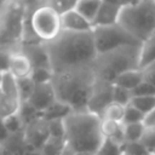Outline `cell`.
I'll list each match as a JSON object with an SVG mask.
<instances>
[{
	"label": "cell",
	"mask_w": 155,
	"mask_h": 155,
	"mask_svg": "<svg viewBox=\"0 0 155 155\" xmlns=\"http://www.w3.org/2000/svg\"><path fill=\"white\" fill-rule=\"evenodd\" d=\"M53 74L91 67L97 57L92 31L71 33L62 30L52 41L44 44Z\"/></svg>",
	"instance_id": "obj_1"
},
{
	"label": "cell",
	"mask_w": 155,
	"mask_h": 155,
	"mask_svg": "<svg viewBox=\"0 0 155 155\" xmlns=\"http://www.w3.org/2000/svg\"><path fill=\"white\" fill-rule=\"evenodd\" d=\"M94 82L96 74L92 65L53 74L52 79L57 101L68 105L73 111H84L87 109Z\"/></svg>",
	"instance_id": "obj_2"
},
{
	"label": "cell",
	"mask_w": 155,
	"mask_h": 155,
	"mask_svg": "<svg viewBox=\"0 0 155 155\" xmlns=\"http://www.w3.org/2000/svg\"><path fill=\"white\" fill-rule=\"evenodd\" d=\"M101 121L99 116L87 110L70 113L64 119L68 148L75 154L96 155L104 140Z\"/></svg>",
	"instance_id": "obj_3"
},
{
	"label": "cell",
	"mask_w": 155,
	"mask_h": 155,
	"mask_svg": "<svg viewBox=\"0 0 155 155\" xmlns=\"http://www.w3.org/2000/svg\"><path fill=\"white\" fill-rule=\"evenodd\" d=\"M117 24L142 44L155 34V1L124 2Z\"/></svg>",
	"instance_id": "obj_4"
},
{
	"label": "cell",
	"mask_w": 155,
	"mask_h": 155,
	"mask_svg": "<svg viewBox=\"0 0 155 155\" xmlns=\"http://www.w3.org/2000/svg\"><path fill=\"white\" fill-rule=\"evenodd\" d=\"M139 48L140 45H131L97 54L92 64L96 78L113 84L121 74L130 70H137Z\"/></svg>",
	"instance_id": "obj_5"
},
{
	"label": "cell",
	"mask_w": 155,
	"mask_h": 155,
	"mask_svg": "<svg viewBox=\"0 0 155 155\" xmlns=\"http://www.w3.org/2000/svg\"><path fill=\"white\" fill-rule=\"evenodd\" d=\"M24 21L42 44L54 40L61 34V15L48 4V1L24 2Z\"/></svg>",
	"instance_id": "obj_6"
},
{
	"label": "cell",
	"mask_w": 155,
	"mask_h": 155,
	"mask_svg": "<svg viewBox=\"0 0 155 155\" xmlns=\"http://www.w3.org/2000/svg\"><path fill=\"white\" fill-rule=\"evenodd\" d=\"M92 39L97 54H102L120 47L140 45L119 24L110 27H96L92 29Z\"/></svg>",
	"instance_id": "obj_7"
},
{
	"label": "cell",
	"mask_w": 155,
	"mask_h": 155,
	"mask_svg": "<svg viewBox=\"0 0 155 155\" xmlns=\"http://www.w3.org/2000/svg\"><path fill=\"white\" fill-rule=\"evenodd\" d=\"M111 102H113V84L96 78V82L93 85L86 110L102 119L104 110Z\"/></svg>",
	"instance_id": "obj_8"
},
{
	"label": "cell",
	"mask_w": 155,
	"mask_h": 155,
	"mask_svg": "<svg viewBox=\"0 0 155 155\" xmlns=\"http://www.w3.org/2000/svg\"><path fill=\"white\" fill-rule=\"evenodd\" d=\"M23 136L29 150H41L44 144L50 138L47 121H45L42 117L33 121L25 126Z\"/></svg>",
	"instance_id": "obj_9"
},
{
	"label": "cell",
	"mask_w": 155,
	"mask_h": 155,
	"mask_svg": "<svg viewBox=\"0 0 155 155\" xmlns=\"http://www.w3.org/2000/svg\"><path fill=\"white\" fill-rule=\"evenodd\" d=\"M57 101L54 88L52 86V82L48 84H41V85H35L34 91L27 103L31 105L35 110L39 113H45L54 102Z\"/></svg>",
	"instance_id": "obj_10"
},
{
	"label": "cell",
	"mask_w": 155,
	"mask_h": 155,
	"mask_svg": "<svg viewBox=\"0 0 155 155\" xmlns=\"http://www.w3.org/2000/svg\"><path fill=\"white\" fill-rule=\"evenodd\" d=\"M7 71H10L16 79H24L30 76L33 71V67L28 57L21 51V47L10 51Z\"/></svg>",
	"instance_id": "obj_11"
},
{
	"label": "cell",
	"mask_w": 155,
	"mask_h": 155,
	"mask_svg": "<svg viewBox=\"0 0 155 155\" xmlns=\"http://www.w3.org/2000/svg\"><path fill=\"white\" fill-rule=\"evenodd\" d=\"M121 2H111V1H102L99 11L93 21L92 27H110L115 25L119 22L120 12L122 8Z\"/></svg>",
	"instance_id": "obj_12"
},
{
	"label": "cell",
	"mask_w": 155,
	"mask_h": 155,
	"mask_svg": "<svg viewBox=\"0 0 155 155\" xmlns=\"http://www.w3.org/2000/svg\"><path fill=\"white\" fill-rule=\"evenodd\" d=\"M19 47H21V51L30 61L33 69H36V68H48V69H51L50 58H48V54L46 52V48H45L44 44H41V42L23 44Z\"/></svg>",
	"instance_id": "obj_13"
},
{
	"label": "cell",
	"mask_w": 155,
	"mask_h": 155,
	"mask_svg": "<svg viewBox=\"0 0 155 155\" xmlns=\"http://www.w3.org/2000/svg\"><path fill=\"white\" fill-rule=\"evenodd\" d=\"M62 30L71 31V33H91L93 27L90 22H87L79 12L74 10L61 16Z\"/></svg>",
	"instance_id": "obj_14"
},
{
	"label": "cell",
	"mask_w": 155,
	"mask_h": 155,
	"mask_svg": "<svg viewBox=\"0 0 155 155\" xmlns=\"http://www.w3.org/2000/svg\"><path fill=\"white\" fill-rule=\"evenodd\" d=\"M101 131H102L104 139H110V140L124 147L125 138H124V125L122 124H119V122H115L111 120L102 119Z\"/></svg>",
	"instance_id": "obj_15"
},
{
	"label": "cell",
	"mask_w": 155,
	"mask_h": 155,
	"mask_svg": "<svg viewBox=\"0 0 155 155\" xmlns=\"http://www.w3.org/2000/svg\"><path fill=\"white\" fill-rule=\"evenodd\" d=\"M28 150L29 149L25 143L23 133L10 136L8 139L1 145L2 155H27Z\"/></svg>",
	"instance_id": "obj_16"
},
{
	"label": "cell",
	"mask_w": 155,
	"mask_h": 155,
	"mask_svg": "<svg viewBox=\"0 0 155 155\" xmlns=\"http://www.w3.org/2000/svg\"><path fill=\"white\" fill-rule=\"evenodd\" d=\"M154 63H155V34L140 44L138 69L143 70L144 68Z\"/></svg>",
	"instance_id": "obj_17"
},
{
	"label": "cell",
	"mask_w": 155,
	"mask_h": 155,
	"mask_svg": "<svg viewBox=\"0 0 155 155\" xmlns=\"http://www.w3.org/2000/svg\"><path fill=\"white\" fill-rule=\"evenodd\" d=\"M0 96L21 101L18 87H17V79L7 70L2 71L0 78Z\"/></svg>",
	"instance_id": "obj_18"
},
{
	"label": "cell",
	"mask_w": 155,
	"mask_h": 155,
	"mask_svg": "<svg viewBox=\"0 0 155 155\" xmlns=\"http://www.w3.org/2000/svg\"><path fill=\"white\" fill-rule=\"evenodd\" d=\"M143 82V75H142V71L140 70H130V71H126L124 74H121L114 82L113 85H116L119 87H122L125 90H128V91H133L134 88H137L140 84Z\"/></svg>",
	"instance_id": "obj_19"
},
{
	"label": "cell",
	"mask_w": 155,
	"mask_h": 155,
	"mask_svg": "<svg viewBox=\"0 0 155 155\" xmlns=\"http://www.w3.org/2000/svg\"><path fill=\"white\" fill-rule=\"evenodd\" d=\"M102 1L97 0H80L76 1L75 5V11L79 12L87 22L93 24V21L96 19V16L99 11Z\"/></svg>",
	"instance_id": "obj_20"
},
{
	"label": "cell",
	"mask_w": 155,
	"mask_h": 155,
	"mask_svg": "<svg viewBox=\"0 0 155 155\" xmlns=\"http://www.w3.org/2000/svg\"><path fill=\"white\" fill-rule=\"evenodd\" d=\"M70 113H73V110L61 103L59 101H56L45 113H42V119L45 121H52V120H64Z\"/></svg>",
	"instance_id": "obj_21"
},
{
	"label": "cell",
	"mask_w": 155,
	"mask_h": 155,
	"mask_svg": "<svg viewBox=\"0 0 155 155\" xmlns=\"http://www.w3.org/2000/svg\"><path fill=\"white\" fill-rule=\"evenodd\" d=\"M67 148H68V144L65 139H58V138L50 137L40 151L42 155H63Z\"/></svg>",
	"instance_id": "obj_22"
},
{
	"label": "cell",
	"mask_w": 155,
	"mask_h": 155,
	"mask_svg": "<svg viewBox=\"0 0 155 155\" xmlns=\"http://www.w3.org/2000/svg\"><path fill=\"white\" fill-rule=\"evenodd\" d=\"M144 132H145L144 122L124 125V138H125V143L140 142Z\"/></svg>",
	"instance_id": "obj_23"
},
{
	"label": "cell",
	"mask_w": 155,
	"mask_h": 155,
	"mask_svg": "<svg viewBox=\"0 0 155 155\" xmlns=\"http://www.w3.org/2000/svg\"><path fill=\"white\" fill-rule=\"evenodd\" d=\"M125 109H126V107L111 102V103L107 107V109L104 110L102 119L111 120V121L122 124V121H124V116H125Z\"/></svg>",
	"instance_id": "obj_24"
},
{
	"label": "cell",
	"mask_w": 155,
	"mask_h": 155,
	"mask_svg": "<svg viewBox=\"0 0 155 155\" xmlns=\"http://www.w3.org/2000/svg\"><path fill=\"white\" fill-rule=\"evenodd\" d=\"M4 120V125L8 132L10 136H15V134H22L24 132V122L23 120L21 119L19 114H15V115H11L6 119H2Z\"/></svg>",
	"instance_id": "obj_25"
},
{
	"label": "cell",
	"mask_w": 155,
	"mask_h": 155,
	"mask_svg": "<svg viewBox=\"0 0 155 155\" xmlns=\"http://www.w3.org/2000/svg\"><path fill=\"white\" fill-rule=\"evenodd\" d=\"M130 104L147 116L155 109V97H133Z\"/></svg>",
	"instance_id": "obj_26"
},
{
	"label": "cell",
	"mask_w": 155,
	"mask_h": 155,
	"mask_svg": "<svg viewBox=\"0 0 155 155\" xmlns=\"http://www.w3.org/2000/svg\"><path fill=\"white\" fill-rule=\"evenodd\" d=\"M29 78L35 85L48 84V82H52L53 71L52 69H48V68H36V69H33Z\"/></svg>",
	"instance_id": "obj_27"
},
{
	"label": "cell",
	"mask_w": 155,
	"mask_h": 155,
	"mask_svg": "<svg viewBox=\"0 0 155 155\" xmlns=\"http://www.w3.org/2000/svg\"><path fill=\"white\" fill-rule=\"evenodd\" d=\"M18 114H19L21 119L23 120L24 126H27V125L31 124L33 121H35V120H38V119H40V117H42V114H41V113H39L38 110H35V109H34L31 105H29L27 102L22 103V107H21V109H19Z\"/></svg>",
	"instance_id": "obj_28"
},
{
	"label": "cell",
	"mask_w": 155,
	"mask_h": 155,
	"mask_svg": "<svg viewBox=\"0 0 155 155\" xmlns=\"http://www.w3.org/2000/svg\"><path fill=\"white\" fill-rule=\"evenodd\" d=\"M17 87H18V93H19L21 101H22V103H24L31 96L34 87H35V84L31 81L30 78L17 79Z\"/></svg>",
	"instance_id": "obj_29"
},
{
	"label": "cell",
	"mask_w": 155,
	"mask_h": 155,
	"mask_svg": "<svg viewBox=\"0 0 155 155\" xmlns=\"http://www.w3.org/2000/svg\"><path fill=\"white\" fill-rule=\"evenodd\" d=\"M132 98H133V96H132L131 91L125 90L122 87H119L116 85H113V102L114 103L127 107L131 103Z\"/></svg>",
	"instance_id": "obj_30"
},
{
	"label": "cell",
	"mask_w": 155,
	"mask_h": 155,
	"mask_svg": "<svg viewBox=\"0 0 155 155\" xmlns=\"http://www.w3.org/2000/svg\"><path fill=\"white\" fill-rule=\"evenodd\" d=\"M96 155H122V145L110 139H104Z\"/></svg>",
	"instance_id": "obj_31"
},
{
	"label": "cell",
	"mask_w": 155,
	"mask_h": 155,
	"mask_svg": "<svg viewBox=\"0 0 155 155\" xmlns=\"http://www.w3.org/2000/svg\"><path fill=\"white\" fill-rule=\"evenodd\" d=\"M145 115H143L139 110H137L133 105L128 104L125 109V116H124V121L122 125H128V124H139V122H144Z\"/></svg>",
	"instance_id": "obj_32"
},
{
	"label": "cell",
	"mask_w": 155,
	"mask_h": 155,
	"mask_svg": "<svg viewBox=\"0 0 155 155\" xmlns=\"http://www.w3.org/2000/svg\"><path fill=\"white\" fill-rule=\"evenodd\" d=\"M47 127H48L50 137H52V138H58V139H65L64 120H52V121H47ZM65 142H67V140H65Z\"/></svg>",
	"instance_id": "obj_33"
},
{
	"label": "cell",
	"mask_w": 155,
	"mask_h": 155,
	"mask_svg": "<svg viewBox=\"0 0 155 155\" xmlns=\"http://www.w3.org/2000/svg\"><path fill=\"white\" fill-rule=\"evenodd\" d=\"M122 153L126 155H149L150 151L143 145L142 142L125 143L122 147Z\"/></svg>",
	"instance_id": "obj_34"
},
{
	"label": "cell",
	"mask_w": 155,
	"mask_h": 155,
	"mask_svg": "<svg viewBox=\"0 0 155 155\" xmlns=\"http://www.w3.org/2000/svg\"><path fill=\"white\" fill-rule=\"evenodd\" d=\"M48 4L62 16V15L74 10L76 1H73V0H51V1H48Z\"/></svg>",
	"instance_id": "obj_35"
},
{
	"label": "cell",
	"mask_w": 155,
	"mask_h": 155,
	"mask_svg": "<svg viewBox=\"0 0 155 155\" xmlns=\"http://www.w3.org/2000/svg\"><path fill=\"white\" fill-rule=\"evenodd\" d=\"M133 97H155V88L148 82L143 81L137 88L132 91Z\"/></svg>",
	"instance_id": "obj_36"
},
{
	"label": "cell",
	"mask_w": 155,
	"mask_h": 155,
	"mask_svg": "<svg viewBox=\"0 0 155 155\" xmlns=\"http://www.w3.org/2000/svg\"><path fill=\"white\" fill-rule=\"evenodd\" d=\"M140 142L143 143V145L150 153H153L155 150V128H148V127H145V132H144Z\"/></svg>",
	"instance_id": "obj_37"
},
{
	"label": "cell",
	"mask_w": 155,
	"mask_h": 155,
	"mask_svg": "<svg viewBox=\"0 0 155 155\" xmlns=\"http://www.w3.org/2000/svg\"><path fill=\"white\" fill-rule=\"evenodd\" d=\"M140 71H142V75H143V81L148 82L149 85H151L155 88V63L144 68Z\"/></svg>",
	"instance_id": "obj_38"
},
{
	"label": "cell",
	"mask_w": 155,
	"mask_h": 155,
	"mask_svg": "<svg viewBox=\"0 0 155 155\" xmlns=\"http://www.w3.org/2000/svg\"><path fill=\"white\" fill-rule=\"evenodd\" d=\"M144 126L148 128H155V109L151 110L144 119Z\"/></svg>",
	"instance_id": "obj_39"
},
{
	"label": "cell",
	"mask_w": 155,
	"mask_h": 155,
	"mask_svg": "<svg viewBox=\"0 0 155 155\" xmlns=\"http://www.w3.org/2000/svg\"><path fill=\"white\" fill-rule=\"evenodd\" d=\"M8 137H10V134H8V132L4 125V120L0 119V144L2 145L8 139Z\"/></svg>",
	"instance_id": "obj_40"
},
{
	"label": "cell",
	"mask_w": 155,
	"mask_h": 155,
	"mask_svg": "<svg viewBox=\"0 0 155 155\" xmlns=\"http://www.w3.org/2000/svg\"><path fill=\"white\" fill-rule=\"evenodd\" d=\"M151 154H154V155H155V150H154V151H153V153H151Z\"/></svg>",
	"instance_id": "obj_41"
},
{
	"label": "cell",
	"mask_w": 155,
	"mask_h": 155,
	"mask_svg": "<svg viewBox=\"0 0 155 155\" xmlns=\"http://www.w3.org/2000/svg\"><path fill=\"white\" fill-rule=\"evenodd\" d=\"M0 151H1V144H0Z\"/></svg>",
	"instance_id": "obj_42"
},
{
	"label": "cell",
	"mask_w": 155,
	"mask_h": 155,
	"mask_svg": "<svg viewBox=\"0 0 155 155\" xmlns=\"http://www.w3.org/2000/svg\"><path fill=\"white\" fill-rule=\"evenodd\" d=\"M149 155H154V154H151V153H150V154H149Z\"/></svg>",
	"instance_id": "obj_43"
},
{
	"label": "cell",
	"mask_w": 155,
	"mask_h": 155,
	"mask_svg": "<svg viewBox=\"0 0 155 155\" xmlns=\"http://www.w3.org/2000/svg\"><path fill=\"white\" fill-rule=\"evenodd\" d=\"M122 155H126V154H124V153H122Z\"/></svg>",
	"instance_id": "obj_44"
},
{
	"label": "cell",
	"mask_w": 155,
	"mask_h": 155,
	"mask_svg": "<svg viewBox=\"0 0 155 155\" xmlns=\"http://www.w3.org/2000/svg\"><path fill=\"white\" fill-rule=\"evenodd\" d=\"M0 155H2V154H1V151H0Z\"/></svg>",
	"instance_id": "obj_45"
}]
</instances>
